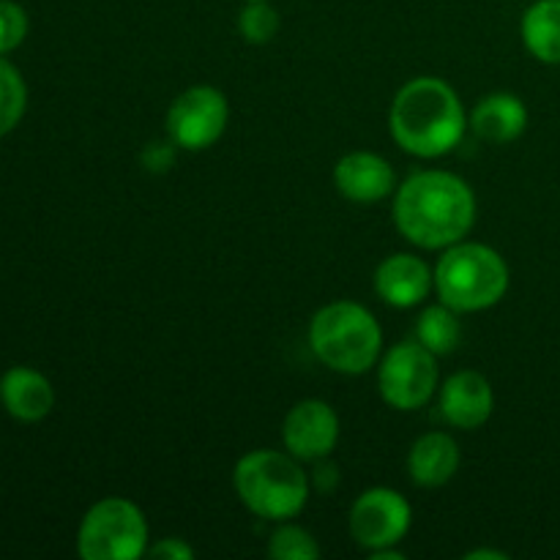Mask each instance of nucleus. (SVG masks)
<instances>
[{
	"mask_svg": "<svg viewBox=\"0 0 560 560\" xmlns=\"http://www.w3.org/2000/svg\"><path fill=\"white\" fill-rule=\"evenodd\" d=\"M394 222L419 249H448L474 230V189L446 170H421L397 189Z\"/></svg>",
	"mask_w": 560,
	"mask_h": 560,
	"instance_id": "1",
	"label": "nucleus"
},
{
	"mask_svg": "<svg viewBox=\"0 0 560 560\" xmlns=\"http://www.w3.org/2000/svg\"><path fill=\"white\" fill-rule=\"evenodd\" d=\"M388 129L405 153L438 159L459 145L468 120L457 91L446 80L416 77L394 96Z\"/></svg>",
	"mask_w": 560,
	"mask_h": 560,
	"instance_id": "2",
	"label": "nucleus"
},
{
	"mask_svg": "<svg viewBox=\"0 0 560 560\" xmlns=\"http://www.w3.org/2000/svg\"><path fill=\"white\" fill-rule=\"evenodd\" d=\"M293 454L257 448L244 454L233 470L241 503L252 514L271 523H288L304 512L310 501V476Z\"/></svg>",
	"mask_w": 560,
	"mask_h": 560,
	"instance_id": "3",
	"label": "nucleus"
},
{
	"mask_svg": "<svg viewBox=\"0 0 560 560\" xmlns=\"http://www.w3.org/2000/svg\"><path fill=\"white\" fill-rule=\"evenodd\" d=\"M310 348L339 375H364L381 359L383 331L375 315L355 301H334L310 323Z\"/></svg>",
	"mask_w": 560,
	"mask_h": 560,
	"instance_id": "4",
	"label": "nucleus"
},
{
	"mask_svg": "<svg viewBox=\"0 0 560 560\" xmlns=\"http://www.w3.org/2000/svg\"><path fill=\"white\" fill-rule=\"evenodd\" d=\"M438 299L452 310L481 312L495 306L509 290V266L501 252L487 244L448 246L435 266Z\"/></svg>",
	"mask_w": 560,
	"mask_h": 560,
	"instance_id": "5",
	"label": "nucleus"
},
{
	"mask_svg": "<svg viewBox=\"0 0 560 560\" xmlns=\"http://www.w3.org/2000/svg\"><path fill=\"white\" fill-rule=\"evenodd\" d=\"M148 547L145 514L126 498H104L88 509L77 534V552L85 560H137Z\"/></svg>",
	"mask_w": 560,
	"mask_h": 560,
	"instance_id": "6",
	"label": "nucleus"
},
{
	"mask_svg": "<svg viewBox=\"0 0 560 560\" xmlns=\"http://www.w3.org/2000/svg\"><path fill=\"white\" fill-rule=\"evenodd\" d=\"M438 355H432L419 339H405L394 345L381 359L377 388L383 402L394 410H419L438 392Z\"/></svg>",
	"mask_w": 560,
	"mask_h": 560,
	"instance_id": "7",
	"label": "nucleus"
},
{
	"mask_svg": "<svg viewBox=\"0 0 560 560\" xmlns=\"http://www.w3.org/2000/svg\"><path fill=\"white\" fill-rule=\"evenodd\" d=\"M228 120L230 104L224 93L211 85H195L167 109V137L184 151H206L224 135Z\"/></svg>",
	"mask_w": 560,
	"mask_h": 560,
	"instance_id": "8",
	"label": "nucleus"
},
{
	"mask_svg": "<svg viewBox=\"0 0 560 560\" xmlns=\"http://www.w3.org/2000/svg\"><path fill=\"white\" fill-rule=\"evenodd\" d=\"M348 523L355 545L366 552H377L386 547H397L408 536L413 509H410L408 498L399 495L397 490L372 487L355 498Z\"/></svg>",
	"mask_w": 560,
	"mask_h": 560,
	"instance_id": "9",
	"label": "nucleus"
},
{
	"mask_svg": "<svg viewBox=\"0 0 560 560\" xmlns=\"http://www.w3.org/2000/svg\"><path fill=\"white\" fill-rule=\"evenodd\" d=\"M284 448L301 463L326 459L337 448L339 416L323 399H304L290 408L282 424Z\"/></svg>",
	"mask_w": 560,
	"mask_h": 560,
	"instance_id": "10",
	"label": "nucleus"
},
{
	"mask_svg": "<svg viewBox=\"0 0 560 560\" xmlns=\"http://www.w3.org/2000/svg\"><path fill=\"white\" fill-rule=\"evenodd\" d=\"M495 392L481 372L465 370L448 377L441 388V416L457 430H479L490 421Z\"/></svg>",
	"mask_w": 560,
	"mask_h": 560,
	"instance_id": "11",
	"label": "nucleus"
},
{
	"mask_svg": "<svg viewBox=\"0 0 560 560\" xmlns=\"http://www.w3.org/2000/svg\"><path fill=\"white\" fill-rule=\"evenodd\" d=\"M435 288V273L421 257L399 252L386 257L375 271V290L394 310H413Z\"/></svg>",
	"mask_w": 560,
	"mask_h": 560,
	"instance_id": "12",
	"label": "nucleus"
},
{
	"mask_svg": "<svg viewBox=\"0 0 560 560\" xmlns=\"http://www.w3.org/2000/svg\"><path fill=\"white\" fill-rule=\"evenodd\" d=\"M334 184L350 202H381L397 189L392 164L370 151H353L334 167Z\"/></svg>",
	"mask_w": 560,
	"mask_h": 560,
	"instance_id": "13",
	"label": "nucleus"
},
{
	"mask_svg": "<svg viewBox=\"0 0 560 560\" xmlns=\"http://www.w3.org/2000/svg\"><path fill=\"white\" fill-rule=\"evenodd\" d=\"M470 129L490 145H509L528 129V107L514 93H490L470 113Z\"/></svg>",
	"mask_w": 560,
	"mask_h": 560,
	"instance_id": "14",
	"label": "nucleus"
},
{
	"mask_svg": "<svg viewBox=\"0 0 560 560\" xmlns=\"http://www.w3.org/2000/svg\"><path fill=\"white\" fill-rule=\"evenodd\" d=\"M459 470V446L448 432H427L410 446V481L424 490L448 485Z\"/></svg>",
	"mask_w": 560,
	"mask_h": 560,
	"instance_id": "15",
	"label": "nucleus"
},
{
	"mask_svg": "<svg viewBox=\"0 0 560 560\" xmlns=\"http://www.w3.org/2000/svg\"><path fill=\"white\" fill-rule=\"evenodd\" d=\"M0 402L14 419L42 421L55 405V392L42 372L31 366H14L0 377Z\"/></svg>",
	"mask_w": 560,
	"mask_h": 560,
	"instance_id": "16",
	"label": "nucleus"
},
{
	"mask_svg": "<svg viewBox=\"0 0 560 560\" xmlns=\"http://www.w3.org/2000/svg\"><path fill=\"white\" fill-rule=\"evenodd\" d=\"M523 44L536 60L560 66V0H536L520 22Z\"/></svg>",
	"mask_w": 560,
	"mask_h": 560,
	"instance_id": "17",
	"label": "nucleus"
},
{
	"mask_svg": "<svg viewBox=\"0 0 560 560\" xmlns=\"http://www.w3.org/2000/svg\"><path fill=\"white\" fill-rule=\"evenodd\" d=\"M416 339L430 350L432 355H448L459 348L463 339V323H459V312L452 310L448 304L427 306L416 323Z\"/></svg>",
	"mask_w": 560,
	"mask_h": 560,
	"instance_id": "18",
	"label": "nucleus"
},
{
	"mask_svg": "<svg viewBox=\"0 0 560 560\" xmlns=\"http://www.w3.org/2000/svg\"><path fill=\"white\" fill-rule=\"evenodd\" d=\"M25 80L11 63L0 60V137L9 135L25 115Z\"/></svg>",
	"mask_w": 560,
	"mask_h": 560,
	"instance_id": "19",
	"label": "nucleus"
},
{
	"mask_svg": "<svg viewBox=\"0 0 560 560\" xmlns=\"http://www.w3.org/2000/svg\"><path fill=\"white\" fill-rule=\"evenodd\" d=\"M268 556L277 560H317L320 558V545L301 525L282 523L268 539Z\"/></svg>",
	"mask_w": 560,
	"mask_h": 560,
	"instance_id": "20",
	"label": "nucleus"
},
{
	"mask_svg": "<svg viewBox=\"0 0 560 560\" xmlns=\"http://www.w3.org/2000/svg\"><path fill=\"white\" fill-rule=\"evenodd\" d=\"M238 31L244 42L268 44L279 33V14L268 0H246L238 14Z\"/></svg>",
	"mask_w": 560,
	"mask_h": 560,
	"instance_id": "21",
	"label": "nucleus"
},
{
	"mask_svg": "<svg viewBox=\"0 0 560 560\" xmlns=\"http://www.w3.org/2000/svg\"><path fill=\"white\" fill-rule=\"evenodd\" d=\"M27 36V14L14 0H0V55L20 47Z\"/></svg>",
	"mask_w": 560,
	"mask_h": 560,
	"instance_id": "22",
	"label": "nucleus"
},
{
	"mask_svg": "<svg viewBox=\"0 0 560 560\" xmlns=\"http://www.w3.org/2000/svg\"><path fill=\"white\" fill-rule=\"evenodd\" d=\"M148 556L159 560H189L195 558V547L186 545L184 539H159L156 545L148 547Z\"/></svg>",
	"mask_w": 560,
	"mask_h": 560,
	"instance_id": "23",
	"label": "nucleus"
},
{
	"mask_svg": "<svg viewBox=\"0 0 560 560\" xmlns=\"http://www.w3.org/2000/svg\"><path fill=\"white\" fill-rule=\"evenodd\" d=\"M315 485H317V490L320 492H331L334 487H337V481H339V474H337V465L334 463H328V457L326 459H317V468H315Z\"/></svg>",
	"mask_w": 560,
	"mask_h": 560,
	"instance_id": "24",
	"label": "nucleus"
},
{
	"mask_svg": "<svg viewBox=\"0 0 560 560\" xmlns=\"http://www.w3.org/2000/svg\"><path fill=\"white\" fill-rule=\"evenodd\" d=\"M465 560H509V556L501 550H470Z\"/></svg>",
	"mask_w": 560,
	"mask_h": 560,
	"instance_id": "25",
	"label": "nucleus"
},
{
	"mask_svg": "<svg viewBox=\"0 0 560 560\" xmlns=\"http://www.w3.org/2000/svg\"><path fill=\"white\" fill-rule=\"evenodd\" d=\"M375 560H405V556L399 550H394V547H386V550H377V552H370Z\"/></svg>",
	"mask_w": 560,
	"mask_h": 560,
	"instance_id": "26",
	"label": "nucleus"
}]
</instances>
